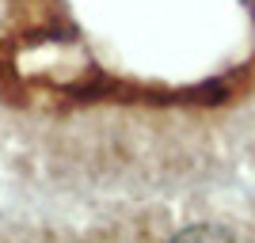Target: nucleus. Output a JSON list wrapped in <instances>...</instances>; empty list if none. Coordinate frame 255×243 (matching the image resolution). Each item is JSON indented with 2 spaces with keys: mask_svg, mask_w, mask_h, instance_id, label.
Instances as JSON below:
<instances>
[{
  "mask_svg": "<svg viewBox=\"0 0 255 243\" xmlns=\"http://www.w3.org/2000/svg\"><path fill=\"white\" fill-rule=\"evenodd\" d=\"M175 243H229L221 232H213V228H194V232H187V236H179Z\"/></svg>",
  "mask_w": 255,
  "mask_h": 243,
  "instance_id": "obj_1",
  "label": "nucleus"
}]
</instances>
